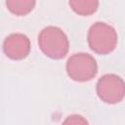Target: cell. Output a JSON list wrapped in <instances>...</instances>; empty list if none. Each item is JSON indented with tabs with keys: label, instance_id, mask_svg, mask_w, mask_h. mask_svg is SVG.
I'll return each instance as SVG.
<instances>
[{
	"label": "cell",
	"instance_id": "obj_1",
	"mask_svg": "<svg viewBox=\"0 0 125 125\" xmlns=\"http://www.w3.org/2000/svg\"><path fill=\"white\" fill-rule=\"evenodd\" d=\"M38 45L42 53L53 60L64 58L69 49V41L62 29L49 25L44 27L38 34Z\"/></svg>",
	"mask_w": 125,
	"mask_h": 125
},
{
	"label": "cell",
	"instance_id": "obj_2",
	"mask_svg": "<svg viewBox=\"0 0 125 125\" xmlns=\"http://www.w3.org/2000/svg\"><path fill=\"white\" fill-rule=\"evenodd\" d=\"M87 41L92 51L99 55H107L116 48L118 35L112 25L104 21H97L90 26Z\"/></svg>",
	"mask_w": 125,
	"mask_h": 125
},
{
	"label": "cell",
	"instance_id": "obj_3",
	"mask_svg": "<svg viewBox=\"0 0 125 125\" xmlns=\"http://www.w3.org/2000/svg\"><path fill=\"white\" fill-rule=\"evenodd\" d=\"M65 70L70 79L76 82L92 80L98 73L96 59L88 53H76L71 55L65 63Z\"/></svg>",
	"mask_w": 125,
	"mask_h": 125
},
{
	"label": "cell",
	"instance_id": "obj_4",
	"mask_svg": "<svg viewBox=\"0 0 125 125\" xmlns=\"http://www.w3.org/2000/svg\"><path fill=\"white\" fill-rule=\"evenodd\" d=\"M96 92L102 102L109 104H117L125 97V81L117 74H104L98 80Z\"/></svg>",
	"mask_w": 125,
	"mask_h": 125
},
{
	"label": "cell",
	"instance_id": "obj_5",
	"mask_svg": "<svg viewBox=\"0 0 125 125\" xmlns=\"http://www.w3.org/2000/svg\"><path fill=\"white\" fill-rule=\"evenodd\" d=\"M30 40L23 33H12L3 42V52L11 60L20 61L26 58L30 52Z\"/></svg>",
	"mask_w": 125,
	"mask_h": 125
},
{
	"label": "cell",
	"instance_id": "obj_6",
	"mask_svg": "<svg viewBox=\"0 0 125 125\" xmlns=\"http://www.w3.org/2000/svg\"><path fill=\"white\" fill-rule=\"evenodd\" d=\"M68 5L76 14L80 16H90L98 10L100 2L97 0H70Z\"/></svg>",
	"mask_w": 125,
	"mask_h": 125
},
{
	"label": "cell",
	"instance_id": "obj_7",
	"mask_svg": "<svg viewBox=\"0 0 125 125\" xmlns=\"http://www.w3.org/2000/svg\"><path fill=\"white\" fill-rule=\"evenodd\" d=\"M34 0H7L6 6L8 10L16 16H25L29 14L35 7Z\"/></svg>",
	"mask_w": 125,
	"mask_h": 125
},
{
	"label": "cell",
	"instance_id": "obj_8",
	"mask_svg": "<svg viewBox=\"0 0 125 125\" xmlns=\"http://www.w3.org/2000/svg\"><path fill=\"white\" fill-rule=\"evenodd\" d=\"M62 125H89V123L84 116L80 114H71L62 121Z\"/></svg>",
	"mask_w": 125,
	"mask_h": 125
}]
</instances>
